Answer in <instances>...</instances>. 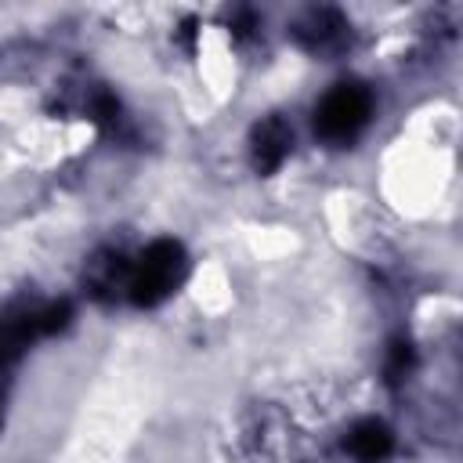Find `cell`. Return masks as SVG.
Listing matches in <instances>:
<instances>
[{
  "label": "cell",
  "instance_id": "cell-1",
  "mask_svg": "<svg viewBox=\"0 0 463 463\" xmlns=\"http://www.w3.org/2000/svg\"><path fill=\"white\" fill-rule=\"evenodd\" d=\"M188 275V253L174 239H156L141 250V257L130 264V286L127 297L137 307H156L163 304Z\"/></svg>",
  "mask_w": 463,
  "mask_h": 463
},
{
  "label": "cell",
  "instance_id": "cell-2",
  "mask_svg": "<svg viewBox=\"0 0 463 463\" xmlns=\"http://www.w3.org/2000/svg\"><path fill=\"white\" fill-rule=\"evenodd\" d=\"M373 116V90L358 80L336 83L315 105V134L329 145H351Z\"/></svg>",
  "mask_w": 463,
  "mask_h": 463
},
{
  "label": "cell",
  "instance_id": "cell-3",
  "mask_svg": "<svg viewBox=\"0 0 463 463\" xmlns=\"http://www.w3.org/2000/svg\"><path fill=\"white\" fill-rule=\"evenodd\" d=\"M293 148V130L282 116H264L250 130V159L257 174H275Z\"/></svg>",
  "mask_w": 463,
  "mask_h": 463
},
{
  "label": "cell",
  "instance_id": "cell-4",
  "mask_svg": "<svg viewBox=\"0 0 463 463\" xmlns=\"http://www.w3.org/2000/svg\"><path fill=\"white\" fill-rule=\"evenodd\" d=\"M293 36H297L300 47L326 54V51L344 47V40H347V22H344V14L333 11V7H307V11L293 22Z\"/></svg>",
  "mask_w": 463,
  "mask_h": 463
},
{
  "label": "cell",
  "instance_id": "cell-5",
  "mask_svg": "<svg viewBox=\"0 0 463 463\" xmlns=\"http://www.w3.org/2000/svg\"><path fill=\"white\" fill-rule=\"evenodd\" d=\"M36 336H43L36 304H11L7 311H0V369L18 362Z\"/></svg>",
  "mask_w": 463,
  "mask_h": 463
},
{
  "label": "cell",
  "instance_id": "cell-6",
  "mask_svg": "<svg viewBox=\"0 0 463 463\" xmlns=\"http://www.w3.org/2000/svg\"><path fill=\"white\" fill-rule=\"evenodd\" d=\"M83 286H87L90 297H98V300H112L119 289L127 293V286H130V260H123L119 250H98V253L87 260Z\"/></svg>",
  "mask_w": 463,
  "mask_h": 463
},
{
  "label": "cell",
  "instance_id": "cell-7",
  "mask_svg": "<svg viewBox=\"0 0 463 463\" xmlns=\"http://www.w3.org/2000/svg\"><path fill=\"white\" fill-rule=\"evenodd\" d=\"M344 449H347L358 463H380V459L391 456L394 434H391V427L380 423V420H358V423L347 430Z\"/></svg>",
  "mask_w": 463,
  "mask_h": 463
},
{
  "label": "cell",
  "instance_id": "cell-8",
  "mask_svg": "<svg viewBox=\"0 0 463 463\" xmlns=\"http://www.w3.org/2000/svg\"><path fill=\"white\" fill-rule=\"evenodd\" d=\"M412 365H416V347H412L405 336H394L391 347H387V362H383L387 383H402V380H409Z\"/></svg>",
  "mask_w": 463,
  "mask_h": 463
}]
</instances>
